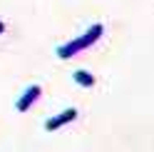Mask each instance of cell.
<instances>
[{
    "mask_svg": "<svg viewBox=\"0 0 154 152\" xmlns=\"http://www.w3.org/2000/svg\"><path fill=\"white\" fill-rule=\"evenodd\" d=\"M77 80H82V85H92V78H90V75H82V72H77Z\"/></svg>",
    "mask_w": 154,
    "mask_h": 152,
    "instance_id": "6da1fadb",
    "label": "cell"
},
{
    "mask_svg": "<svg viewBox=\"0 0 154 152\" xmlns=\"http://www.w3.org/2000/svg\"><path fill=\"white\" fill-rule=\"evenodd\" d=\"M0 30H3V25H0Z\"/></svg>",
    "mask_w": 154,
    "mask_h": 152,
    "instance_id": "7a4b0ae2",
    "label": "cell"
}]
</instances>
